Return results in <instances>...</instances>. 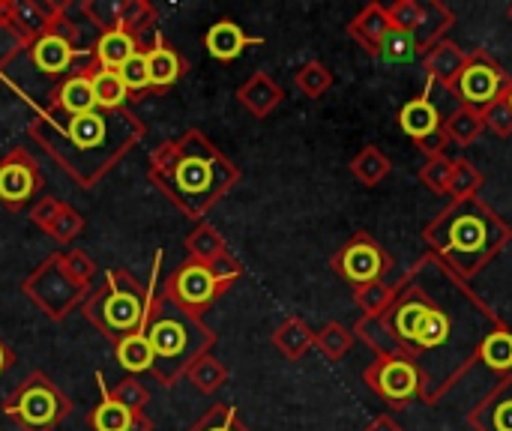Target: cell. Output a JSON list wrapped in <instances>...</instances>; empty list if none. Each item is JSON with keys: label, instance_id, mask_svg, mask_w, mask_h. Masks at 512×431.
Returning a JSON list of instances; mask_svg holds the SVG:
<instances>
[{"label": "cell", "instance_id": "cell-20", "mask_svg": "<svg viewBox=\"0 0 512 431\" xmlns=\"http://www.w3.org/2000/svg\"><path fill=\"white\" fill-rule=\"evenodd\" d=\"M249 45H264V36H249L234 18H219L207 33H204V48L213 60L231 63L237 60Z\"/></svg>", "mask_w": 512, "mask_h": 431}, {"label": "cell", "instance_id": "cell-28", "mask_svg": "<svg viewBox=\"0 0 512 431\" xmlns=\"http://www.w3.org/2000/svg\"><path fill=\"white\" fill-rule=\"evenodd\" d=\"M483 132H486V120H483V111H480V108L459 105V108L444 120V135H447V141L456 144V147H471Z\"/></svg>", "mask_w": 512, "mask_h": 431}, {"label": "cell", "instance_id": "cell-19", "mask_svg": "<svg viewBox=\"0 0 512 431\" xmlns=\"http://www.w3.org/2000/svg\"><path fill=\"white\" fill-rule=\"evenodd\" d=\"M390 18H387V6L384 3H366L348 24V36L369 54V57H381V48L390 36Z\"/></svg>", "mask_w": 512, "mask_h": 431}, {"label": "cell", "instance_id": "cell-46", "mask_svg": "<svg viewBox=\"0 0 512 431\" xmlns=\"http://www.w3.org/2000/svg\"><path fill=\"white\" fill-rule=\"evenodd\" d=\"M24 51H27V42H24V36L9 24L6 9H3V0H0V78L6 75L9 63H12L15 57H21Z\"/></svg>", "mask_w": 512, "mask_h": 431}, {"label": "cell", "instance_id": "cell-42", "mask_svg": "<svg viewBox=\"0 0 512 431\" xmlns=\"http://www.w3.org/2000/svg\"><path fill=\"white\" fill-rule=\"evenodd\" d=\"M393 285L396 282L384 279V282H372V285L354 288V303L363 312V318H375V315H381L387 309V303L393 297Z\"/></svg>", "mask_w": 512, "mask_h": 431}, {"label": "cell", "instance_id": "cell-35", "mask_svg": "<svg viewBox=\"0 0 512 431\" xmlns=\"http://www.w3.org/2000/svg\"><path fill=\"white\" fill-rule=\"evenodd\" d=\"M159 21V12L150 0H123V12H120V30L141 39L147 30H153Z\"/></svg>", "mask_w": 512, "mask_h": 431}, {"label": "cell", "instance_id": "cell-13", "mask_svg": "<svg viewBox=\"0 0 512 431\" xmlns=\"http://www.w3.org/2000/svg\"><path fill=\"white\" fill-rule=\"evenodd\" d=\"M366 387L381 396L393 411H405L408 405L423 399V381L420 372L405 360V357H393V354H378L366 372H363Z\"/></svg>", "mask_w": 512, "mask_h": 431}, {"label": "cell", "instance_id": "cell-50", "mask_svg": "<svg viewBox=\"0 0 512 431\" xmlns=\"http://www.w3.org/2000/svg\"><path fill=\"white\" fill-rule=\"evenodd\" d=\"M366 431H405V429L396 423V417H393V414H381V417H375V420L366 426Z\"/></svg>", "mask_w": 512, "mask_h": 431}, {"label": "cell", "instance_id": "cell-38", "mask_svg": "<svg viewBox=\"0 0 512 431\" xmlns=\"http://www.w3.org/2000/svg\"><path fill=\"white\" fill-rule=\"evenodd\" d=\"M81 231H84V216L72 204H66V201L60 204L57 216L42 228V234H48L60 246H72V240H78Z\"/></svg>", "mask_w": 512, "mask_h": 431}, {"label": "cell", "instance_id": "cell-1", "mask_svg": "<svg viewBox=\"0 0 512 431\" xmlns=\"http://www.w3.org/2000/svg\"><path fill=\"white\" fill-rule=\"evenodd\" d=\"M504 321L432 252L393 285L387 309L351 327L369 351L405 357L423 381V405H438L477 366L486 339Z\"/></svg>", "mask_w": 512, "mask_h": 431}, {"label": "cell", "instance_id": "cell-45", "mask_svg": "<svg viewBox=\"0 0 512 431\" xmlns=\"http://www.w3.org/2000/svg\"><path fill=\"white\" fill-rule=\"evenodd\" d=\"M120 78H123V84H126V90H129L132 99H141V93L150 90V72H147V54H144V48L135 51L120 66Z\"/></svg>", "mask_w": 512, "mask_h": 431}, {"label": "cell", "instance_id": "cell-51", "mask_svg": "<svg viewBox=\"0 0 512 431\" xmlns=\"http://www.w3.org/2000/svg\"><path fill=\"white\" fill-rule=\"evenodd\" d=\"M12 366H15V351L0 339V378H3Z\"/></svg>", "mask_w": 512, "mask_h": 431}, {"label": "cell", "instance_id": "cell-48", "mask_svg": "<svg viewBox=\"0 0 512 431\" xmlns=\"http://www.w3.org/2000/svg\"><path fill=\"white\" fill-rule=\"evenodd\" d=\"M420 51H417V45L405 36V33H399V30H390V36H387V42H384V48H381V57H387V60H393V63H405V60H411V57H417Z\"/></svg>", "mask_w": 512, "mask_h": 431}, {"label": "cell", "instance_id": "cell-32", "mask_svg": "<svg viewBox=\"0 0 512 431\" xmlns=\"http://www.w3.org/2000/svg\"><path fill=\"white\" fill-rule=\"evenodd\" d=\"M186 378H189V384H192L201 396H216V393L228 384L231 372H228V366H225L222 360H216L213 354H204L201 360L192 363V369L186 372Z\"/></svg>", "mask_w": 512, "mask_h": 431}, {"label": "cell", "instance_id": "cell-52", "mask_svg": "<svg viewBox=\"0 0 512 431\" xmlns=\"http://www.w3.org/2000/svg\"><path fill=\"white\" fill-rule=\"evenodd\" d=\"M507 18H510V21H512V3H510V6H507Z\"/></svg>", "mask_w": 512, "mask_h": 431}, {"label": "cell", "instance_id": "cell-7", "mask_svg": "<svg viewBox=\"0 0 512 431\" xmlns=\"http://www.w3.org/2000/svg\"><path fill=\"white\" fill-rule=\"evenodd\" d=\"M243 279V264L228 252L225 258L213 264L183 261L159 288L162 297H168L174 306H180L189 315H204L219 297H225L237 282Z\"/></svg>", "mask_w": 512, "mask_h": 431}, {"label": "cell", "instance_id": "cell-6", "mask_svg": "<svg viewBox=\"0 0 512 431\" xmlns=\"http://www.w3.org/2000/svg\"><path fill=\"white\" fill-rule=\"evenodd\" d=\"M159 261H162V252L153 255V270H150V282L147 285L132 270L114 267V270H108L102 276V285L87 294V300L81 306V315L111 345H120L126 336L144 333V324H147V315H150V303L156 297Z\"/></svg>", "mask_w": 512, "mask_h": 431}, {"label": "cell", "instance_id": "cell-23", "mask_svg": "<svg viewBox=\"0 0 512 431\" xmlns=\"http://www.w3.org/2000/svg\"><path fill=\"white\" fill-rule=\"evenodd\" d=\"M282 99H285L282 84H279L273 75H267V72H252V75L237 87V102H240L252 117H258V120L270 117V114L282 105Z\"/></svg>", "mask_w": 512, "mask_h": 431}, {"label": "cell", "instance_id": "cell-27", "mask_svg": "<svg viewBox=\"0 0 512 431\" xmlns=\"http://www.w3.org/2000/svg\"><path fill=\"white\" fill-rule=\"evenodd\" d=\"M183 249H186L189 261H198V264H213V261H219V258L228 255L225 237H222L213 225H207V222H198V225L186 234Z\"/></svg>", "mask_w": 512, "mask_h": 431}, {"label": "cell", "instance_id": "cell-2", "mask_svg": "<svg viewBox=\"0 0 512 431\" xmlns=\"http://www.w3.org/2000/svg\"><path fill=\"white\" fill-rule=\"evenodd\" d=\"M27 135L54 159V165L81 189H93L105 180L117 162H123L147 135V126L129 108L87 111L66 117L45 105L27 126Z\"/></svg>", "mask_w": 512, "mask_h": 431}, {"label": "cell", "instance_id": "cell-11", "mask_svg": "<svg viewBox=\"0 0 512 431\" xmlns=\"http://www.w3.org/2000/svg\"><path fill=\"white\" fill-rule=\"evenodd\" d=\"M387 18H390V27L405 33L420 57L423 51H429L435 42L447 39V30L456 24V15L447 3H438V0H429V3H420V0H396V3H387Z\"/></svg>", "mask_w": 512, "mask_h": 431}, {"label": "cell", "instance_id": "cell-4", "mask_svg": "<svg viewBox=\"0 0 512 431\" xmlns=\"http://www.w3.org/2000/svg\"><path fill=\"white\" fill-rule=\"evenodd\" d=\"M423 240L435 258L471 282L510 246L512 228L492 204L474 195L450 201L432 222H426Z\"/></svg>", "mask_w": 512, "mask_h": 431}, {"label": "cell", "instance_id": "cell-3", "mask_svg": "<svg viewBox=\"0 0 512 431\" xmlns=\"http://www.w3.org/2000/svg\"><path fill=\"white\" fill-rule=\"evenodd\" d=\"M147 177L186 219L204 222V216L240 183V168L192 126L150 153Z\"/></svg>", "mask_w": 512, "mask_h": 431}, {"label": "cell", "instance_id": "cell-44", "mask_svg": "<svg viewBox=\"0 0 512 431\" xmlns=\"http://www.w3.org/2000/svg\"><path fill=\"white\" fill-rule=\"evenodd\" d=\"M450 177H453V159H447V156L426 159V165L420 168V183L438 198L450 195Z\"/></svg>", "mask_w": 512, "mask_h": 431}, {"label": "cell", "instance_id": "cell-39", "mask_svg": "<svg viewBox=\"0 0 512 431\" xmlns=\"http://www.w3.org/2000/svg\"><path fill=\"white\" fill-rule=\"evenodd\" d=\"M486 177L483 171L468 162V159H453V177H450V198L462 201V198H474L483 189Z\"/></svg>", "mask_w": 512, "mask_h": 431}, {"label": "cell", "instance_id": "cell-30", "mask_svg": "<svg viewBox=\"0 0 512 431\" xmlns=\"http://www.w3.org/2000/svg\"><path fill=\"white\" fill-rule=\"evenodd\" d=\"M351 174L363 183V186H369V189H375V186H381L387 177H390V171H393V162H390V156L381 150V147H375V144H369V147H363L354 159H351Z\"/></svg>", "mask_w": 512, "mask_h": 431}, {"label": "cell", "instance_id": "cell-43", "mask_svg": "<svg viewBox=\"0 0 512 431\" xmlns=\"http://www.w3.org/2000/svg\"><path fill=\"white\" fill-rule=\"evenodd\" d=\"M483 120H486V129L498 138H510L512 135V105H510V81L507 87L483 108Z\"/></svg>", "mask_w": 512, "mask_h": 431}, {"label": "cell", "instance_id": "cell-29", "mask_svg": "<svg viewBox=\"0 0 512 431\" xmlns=\"http://www.w3.org/2000/svg\"><path fill=\"white\" fill-rule=\"evenodd\" d=\"M477 363H480L489 375H498V381L512 375V330L507 324H501V327L486 339V345H483Z\"/></svg>", "mask_w": 512, "mask_h": 431}, {"label": "cell", "instance_id": "cell-18", "mask_svg": "<svg viewBox=\"0 0 512 431\" xmlns=\"http://www.w3.org/2000/svg\"><path fill=\"white\" fill-rule=\"evenodd\" d=\"M420 63L429 75V84H441L444 90H453L462 69L468 66V51L456 45L453 39H441L429 51H423Z\"/></svg>", "mask_w": 512, "mask_h": 431}, {"label": "cell", "instance_id": "cell-12", "mask_svg": "<svg viewBox=\"0 0 512 431\" xmlns=\"http://www.w3.org/2000/svg\"><path fill=\"white\" fill-rule=\"evenodd\" d=\"M42 186V165L24 144H15L0 156V207L9 213L30 210L42 198Z\"/></svg>", "mask_w": 512, "mask_h": 431}, {"label": "cell", "instance_id": "cell-49", "mask_svg": "<svg viewBox=\"0 0 512 431\" xmlns=\"http://www.w3.org/2000/svg\"><path fill=\"white\" fill-rule=\"evenodd\" d=\"M60 204H63L60 198H54V195H42V198H39V201H36V204L27 210V219H30V222H33V225L42 231V228H45V225H48V222L57 216Z\"/></svg>", "mask_w": 512, "mask_h": 431}, {"label": "cell", "instance_id": "cell-15", "mask_svg": "<svg viewBox=\"0 0 512 431\" xmlns=\"http://www.w3.org/2000/svg\"><path fill=\"white\" fill-rule=\"evenodd\" d=\"M429 93H432V84H426L423 96H414L399 108V126L426 159H435V156H444V147L450 141L444 135L441 111H438V105L432 102Z\"/></svg>", "mask_w": 512, "mask_h": 431}, {"label": "cell", "instance_id": "cell-25", "mask_svg": "<svg viewBox=\"0 0 512 431\" xmlns=\"http://www.w3.org/2000/svg\"><path fill=\"white\" fill-rule=\"evenodd\" d=\"M54 6H57V0H48V3H42V0H3L9 24L24 36L27 45L45 33L48 21L54 15Z\"/></svg>", "mask_w": 512, "mask_h": 431}, {"label": "cell", "instance_id": "cell-31", "mask_svg": "<svg viewBox=\"0 0 512 431\" xmlns=\"http://www.w3.org/2000/svg\"><path fill=\"white\" fill-rule=\"evenodd\" d=\"M90 84H93V99L99 111H117L126 108V102L132 99L120 72H108V69H93L90 72Z\"/></svg>", "mask_w": 512, "mask_h": 431}, {"label": "cell", "instance_id": "cell-8", "mask_svg": "<svg viewBox=\"0 0 512 431\" xmlns=\"http://www.w3.org/2000/svg\"><path fill=\"white\" fill-rule=\"evenodd\" d=\"M3 414L21 431H57L72 414V399L36 369L3 399Z\"/></svg>", "mask_w": 512, "mask_h": 431}, {"label": "cell", "instance_id": "cell-36", "mask_svg": "<svg viewBox=\"0 0 512 431\" xmlns=\"http://www.w3.org/2000/svg\"><path fill=\"white\" fill-rule=\"evenodd\" d=\"M333 81H336V75L321 60H306L294 75V84L306 99H321L333 87Z\"/></svg>", "mask_w": 512, "mask_h": 431}, {"label": "cell", "instance_id": "cell-21", "mask_svg": "<svg viewBox=\"0 0 512 431\" xmlns=\"http://www.w3.org/2000/svg\"><path fill=\"white\" fill-rule=\"evenodd\" d=\"M147 54V72H150V90H168L174 87L183 75H186V57L168 45L159 33L153 36V45L144 48Z\"/></svg>", "mask_w": 512, "mask_h": 431}, {"label": "cell", "instance_id": "cell-9", "mask_svg": "<svg viewBox=\"0 0 512 431\" xmlns=\"http://www.w3.org/2000/svg\"><path fill=\"white\" fill-rule=\"evenodd\" d=\"M21 294L54 324L66 321L75 309L84 306L90 285H81L78 279L69 276L63 267V252H54L42 258L24 279H21Z\"/></svg>", "mask_w": 512, "mask_h": 431}, {"label": "cell", "instance_id": "cell-41", "mask_svg": "<svg viewBox=\"0 0 512 431\" xmlns=\"http://www.w3.org/2000/svg\"><path fill=\"white\" fill-rule=\"evenodd\" d=\"M120 12H123V0H84L81 3V15L99 30H120Z\"/></svg>", "mask_w": 512, "mask_h": 431}, {"label": "cell", "instance_id": "cell-26", "mask_svg": "<svg viewBox=\"0 0 512 431\" xmlns=\"http://www.w3.org/2000/svg\"><path fill=\"white\" fill-rule=\"evenodd\" d=\"M273 348H276L285 360L297 363V360H303V357L315 348V330H312L303 318L291 315V318H285V321L273 330Z\"/></svg>", "mask_w": 512, "mask_h": 431}, {"label": "cell", "instance_id": "cell-24", "mask_svg": "<svg viewBox=\"0 0 512 431\" xmlns=\"http://www.w3.org/2000/svg\"><path fill=\"white\" fill-rule=\"evenodd\" d=\"M135 51H141V39L123 33V30L99 33L96 42L90 45V72H93V69L120 72V66H123Z\"/></svg>", "mask_w": 512, "mask_h": 431}, {"label": "cell", "instance_id": "cell-22", "mask_svg": "<svg viewBox=\"0 0 512 431\" xmlns=\"http://www.w3.org/2000/svg\"><path fill=\"white\" fill-rule=\"evenodd\" d=\"M45 108L60 111V114H66V117H78V114L93 111V108H96V99H93L90 72H72V75H66L63 81H57V87L51 90Z\"/></svg>", "mask_w": 512, "mask_h": 431}, {"label": "cell", "instance_id": "cell-40", "mask_svg": "<svg viewBox=\"0 0 512 431\" xmlns=\"http://www.w3.org/2000/svg\"><path fill=\"white\" fill-rule=\"evenodd\" d=\"M108 393L114 402H120L123 408H129L132 414H147L150 405V390L144 387V381H138L135 375L120 378L117 384H108Z\"/></svg>", "mask_w": 512, "mask_h": 431}, {"label": "cell", "instance_id": "cell-53", "mask_svg": "<svg viewBox=\"0 0 512 431\" xmlns=\"http://www.w3.org/2000/svg\"><path fill=\"white\" fill-rule=\"evenodd\" d=\"M510 105H512V75H510Z\"/></svg>", "mask_w": 512, "mask_h": 431}, {"label": "cell", "instance_id": "cell-33", "mask_svg": "<svg viewBox=\"0 0 512 431\" xmlns=\"http://www.w3.org/2000/svg\"><path fill=\"white\" fill-rule=\"evenodd\" d=\"M354 330H348L345 324H339V321H330V324H324L318 333H315V348L330 360V363H339V360H345L348 357V351L354 348Z\"/></svg>", "mask_w": 512, "mask_h": 431}, {"label": "cell", "instance_id": "cell-14", "mask_svg": "<svg viewBox=\"0 0 512 431\" xmlns=\"http://www.w3.org/2000/svg\"><path fill=\"white\" fill-rule=\"evenodd\" d=\"M507 81H510V72L489 51L477 48V51L468 54V66L462 69V75H459V81H456V87L450 93L459 99V105L483 111L507 87Z\"/></svg>", "mask_w": 512, "mask_h": 431}, {"label": "cell", "instance_id": "cell-5", "mask_svg": "<svg viewBox=\"0 0 512 431\" xmlns=\"http://www.w3.org/2000/svg\"><path fill=\"white\" fill-rule=\"evenodd\" d=\"M144 339L153 351L150 375L156 378V384L171 390L180 378H186L195 360L213 354L219 336L204 324V318L183 312L168 297H162V291H156L144 324Z\"/></svg>", "mask_w": 512, "mask_h": 431}, {"label": "cell", "instance_id": "cell-47", "mask_svg": "<svg viewBox=\"0 0 512 431\" xmlns=\"http://www.w3.org/2000/svg\"><path fill=\"white\" fill-rule=\"evenodd\" d=\"M63 267H66L69 276L78 279L81 285H90L93 276H96V261H93L84 249H75V246L63 252Z\"/></svg>", "mask_w": 512, "mask_h": 431}, {"label": "cell", "instance_id": "cell-10", "mask_svg": "<svg viewBox=\"0 0 512 431\" xmlns=\"http://www.w3.org/2000/svg\"><path fill=\"white\" fill-rule=\"evenodd\" d=\"M393 264L396 261L390 258V252L369 231H354L348 237V243L330 261L333 273L342 282H348L351 288H363V285H372V282H384L393 273Z\"/></svg>", "mask_w": 512, "mask_h": 431}, {"label": "cell", "instance_id": "cell-34", "mask_svg": "<svg viewBox=\"0 0 512 431\" xmlns=\"http://www.w3.org/2000/svg\"><path fill=\"white\" fill-rule=\"evenodd\" d=\"M114 354H117V363L132 375H144L153 369V351H150V342L144 339V333L126 336L120 345H114Z\"/></svg>", "mask_w": 512, "mask_h": 431}, {"label": "cell", "instance_id": "cell-37", "mask_svg": "<svg viewBox=\"0 0 512 431\" xmlns=\"http://www.w3.org/2000/svg\"><path fill=\"white\" fill-rule=\"evenodd\" d=\"M186 431H252L243 420H240V414H237V408L234 405H228V402H216V405H210L192 426Z\"/></svg>", "mask_w": 512, "mask_h": 431}, {"label": "cell", "instance_id": "cell-16", "mask_svg": "<svg viewBox=\"0 0 512 431\" xmlns=\"http://www.w3.org/2000/svg\"><path fill=\"white\" fill-rule=\"evenodd\" d=\"M96 387H99V405L90 408L87 426L93 431H153V420L147 414H132L120 402L111 399L108 384L102 372H96Z\"/></svg>", "mask_w": 512, "mask_h": 431}, {"label": "cell", "instance_id": "cell-17", "mask_svg": "<svg viewBox=\"0 0 512 431\" xmlns=\"http://www.w3.org/2000/svg\"><path fill=\"white\" fill-rule=\"evenodd\" d=\"M468 426L474 431H512V375L501 378L492 393L471 408Z\"/></svg>", "mask_w": 512, "mask_h": 431}]
</instances>
